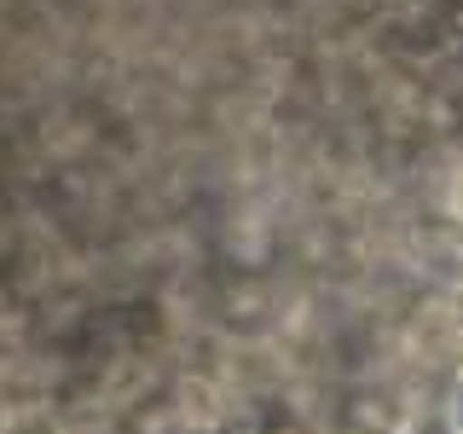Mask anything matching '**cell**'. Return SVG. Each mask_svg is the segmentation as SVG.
Returning a JSON list of instances; mask_svg holds the SVG:
<instances>
[{
    "instance_id": "1",
    "label": "cell",
    "mask_w": 463,
    "mask_h": 434,
    "mask_svg": "<svg viewBox=\"0 0 463 434\" xmlns=\"http://www.w3.org/2000/svg\"><path fill=\"white\" fill-rule=\"evenodd\" d=\"M434 12H440L446 35H452V47H458V58H463V0H434Z\"/></svg>"
}]
</instances>
